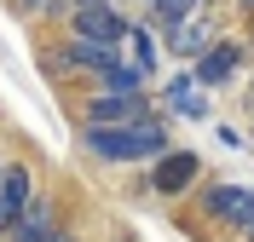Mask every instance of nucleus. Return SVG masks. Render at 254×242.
<instances>
[{
    "mask_svg": "<svg viewBox=\"0 0 254 242\" xmlns=\"http://www.w3.org/2000/svg\"><path fill=\"white\" fill-rule=\"evenodd\" d=\"M87 150H93V156H110V161H133V156H162V150H168V139H162L156 121H133V127L87 133Z\"/></svg>",
    "mask_w": 254,
    "mask_h": 242,
    "instance_id": "1",
    "label": "nucleus"
},
{
    "mask_svg": "<svg viewBox=\"0 0 254 242\" xmlns=\"http://www.w3.org/2000/svg\"><path fill=\"white\" fill-rule=\"evenodd\" d=\"M75 35H81V41H93V47H122V41H127V17L116 12L110 0H98V6H75Z\"/></svg>",
    "mask_w": 254,
    "mask_h": 242,
    "instance_id": "2",
    "label": "nucleus"
},
{
    "mask_svg": "<svg viewBox=\"0 0 254 242\" xmlns=\"http://www.w3.org/2000/svg\"><path fill=\"white\" fill-rule=\"evenodd\" d=\"M208 213L225 219V225H254V191H243V185H214V191H208Z\"/></svg>",
    "mask_w": 254,
    "mask_h": 242,
    "instance_id": "3",
    "label": "nucleus"
},
{
    "mask_svg": "<svg viewBox=\"0 0 254 242\" xmlns=\"http://www.w3.org/2000/svg\"><path fill=\"white\" fill-rule=\"evenodd\" d=\"M139 115V98L133 93H110V98H93L87 104V121L93 127H116V121H133Z\"/></svg>",
    "mask_w": 254,
    "mask_h": 242,
    "instance_id": "4",
    "label": "nucleus"
},
{
    "mask_svg": "<svg viewBox=\"0 0 254 242\" xmlns=\"http://www.w3.org/2000/svg\"><path fill=\"white\" fill-rule=\"evenodd\" d=\"M237 47H202V64H196V81H208V87H220L231 69H237Z\"/></svg>",
    "mask_w": 254,
    "mask_h": 242,
    "instance_id": "5",
    "label": "nucleus"
},
{
    "mask_svg": "<svg viewBox=\"0 0 254 242\" xmlns=\"http://www.w3.org/2000/svg\"><path fill=\"white\" fill-rule=\"evenodd\" d=\"M190 173H196V156H185V150H179V156H162V167H156V191H185L190 185Z\"/></svg>",
    "mask_w": 254,
    "mask_h": 242,
    "instance_id": "6",
    "label": "nucleus"
},
{
    "mask_svg": "<svg viewBox=\"0 0 254 242\" xmlns=\"http://www.w3.org/2000/svg\"><path fill=\"white\" fill-rule=\"evenodd\" d=\"M23 202H29V173H23V167H12V173L0 179V208L17 219V213H23Z\"/></svg>",
    "mask_w": 254,
    "mask_h": 242,
    "instance_id": "7",
    "label": "nucleus"
},
{
    "mask_svg": "<svg viewBox=\"0 0 254 242\" xmlns=\"http://www.w3.org/2000/svg\"><path fill=\"white\" fill-rule=\"evenodd\" d=\"M127 35H133V69L150 75V69H156V41H150V29H127Z\"/></svg>",
    "mask_w": 254,
    "mask_h": 242,
    "instance_id": "8",
    "label": "nucleus"
},
{
    "mask_svg": "<svg viewBox=\"0 0 254 242\" xmlns=\"http://www.w3.org/2000/svg\"><path fill=\"white\" fill-rule=\"evenodd\" d=\"M208 35H214L208 23H179V35H174V52H185V58H190V52H202V47H208Z\"/></svg>",
    "mask_w": 254,
    "mask_h": 242,
    "instance_id": "9",
    "label": "nucleus"
},
{
    "mask_svg": "<svg viewBox=\"0 0 254 242\" xmlns=\"http://www.w3.org/2000/svg\"><path fill=\"white\" fill-rule=\"evenodd\" d=\"M190 6H196V0H150V12H156L162 23H179V17L190 12Z\"/></svg>",
    "mask_w": 254,
    "mask_h": 242,
    "instance_id": "10",
    "label": "nucleus"
},
{
    "mask_svg": "<svg viewBox=\"0 0 254 242\" xmlns=\"http://www.w3.org/2000/svg\"><path fill=\"white\" fill-rule=\"evenodd\" d=\"M174 104L185 115H202V93H190V87H174Z\"/></svg>",
    "mask_w": 254,
    "mask_h": 242,
    "instance_id": "11",
    "label": "nucleus"
},
{
    "mask_svg": "<svg viewBox=\"0 0 254 242\" xmlns=\"http://www.w3.org/2000/svg\"><path fill=\"white\" fill-rule=\"evenodd\" d=\"M41 6H47V0H17V12H41Z\"/></svg>",
    "mask_w": 254,
    "mask_h": 242,
    "instance_id": "12",
    "label": "nucleus"
},
{
    "mask_svg": "<svg viewBox=\"0 0 254 242\" xmlns=\"http://www.w3.org/2000/svg\"><path fill=\"white\" fill-rule=\"evenodd\" d=\"M237 6H243V12H254V0H237Z\"/></svg>",
    "mask_w": 254,
    "mask_h": 242,
    "instance_id": "13",
    "label": "nucleus"
},
{
    "mask_svg": "<svg viewBox=\"0 0 254 242\" xmlns=\"http://www.w3.org/2000/svg\"><path fill=\"white\" fill-rule=\"evenodd\" d=\"M75 6H98V0H75Z\"/></svg>",
    "mask_w": 254,
    "mask_h": 242,
    "instance_id": "14",
    "label": "nucleus"
},
{
    "mask_svg": "<svg viewBox=\"0 0 254 242\" xmlns=\"http://www.w3.org/2000/svg\"><path fill=\"white\" fill-rule=\"evenodd\" d=\"M47 242H64V237H47Z\"/></svg>",
    "mask_w": 254,
    "mask_h": 242,
    "instance_id": "15",
    "label": "nucleus"
}]
</instances>
